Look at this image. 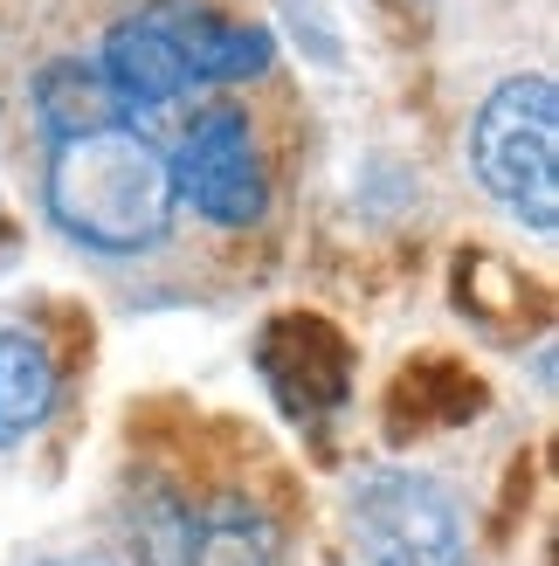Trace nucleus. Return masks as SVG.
I'll use <instances>...</instances> for the list:
<instances>
[{"label":"nucleus","instance_id":"nucleus-5","mask_svg":"<svg viewBox=\"0 0 559 566\" xmlns=\"http://www.w3.org/2000/svg\"><path fill=\"white\" fill-rule=\"evenodd\" d=\"M166 166H173V201H193V214L214 229H256L270 214V166L235 104L201 111Z\"/></svg>","mask_w":559,"mask_h":566},{"label":"nucleus","instance_id":"nucleus-1","mask_svg":"<svg viewBox=\"0 0 559 566\" xmlns=\"http://www.w3.org/2000/svg\"><path fill=\"white\" fill-rule=\"evenodd\" d=\"M49 214L63 221V235L104 256H138L173 229V166L146 132L110 125L91 138H63L49 153Z\"/></svg>","mask_w":559,"mask_h":566},{"label":"nucleus","instance_id":"nucleus-8","mask_svg":"<svg viewBox=\"0 0 559 566\" xmlns=\"http://www.w3.org/2000/svg\"><path fill=\"white\" fill-rule=\"evenodd\" d=\"M55 415V359H49V338L8 325L0 332V449H14Z\"/></svg>","mask_w":559,"mask_h":566},{"label":"nucleus","instance_id":"nucleus-4","mask_svg":"<svg viewBox=\"0 0 559 566\" xmlns=\"http://www.w3.org/2000/svg\"><path fill=\"white\" fill-rule=\"evenodd\" d=\"M352 553L367 566H470L450 491L422 470H373L352 484Z\"/></svg>","mask_w":559,"mask_h":566},{"label":"nucleus","instance_id":"nucleus-9","mask_svg":"<svg viewBox=\"0 0 559 566\" xmlns=\"http://www.w3.org/2000/svg\"><path fill=\"white\" fill-rule=\"evenodd\" d=\"M35 118L55 146H63V138H91V132L125 125V97L110 91L104 70H91V63H49L35 76Z\"/></svg>","mask_w":559,"mask_h":566},{"label":"nucleus","instance_id":"nucleus-10","mask_svg":"<svg viewBox=\"0 0 559 566\" xmlns=\"http://www.w3.org/2000/svg\"><path fill=\"white\" fill-rule=\"evenodd\" d=\"M55 566H104V559H55Z\"/></svg>","mask_w":559,"mask_h":566},{"label":"nucleus","instance_id":"nucleus-6","mask_svg":"<svg viewBox=\"0 0 559 566\" xmlns=\"http://www.w3.org/2000/svg\"><path fill=\"white\" fill-rule=\"evenodd\" d=\"M256 359H263L270 394H276V401H284V415H297V421L331 415V408L346 401V387H352L339 332L318 325V318H276V325H263Z\"/></svg>","mask_w":559,"mask_h":566},{"label":"nucleus","instance_id":"nucleus-2","mask_svg":"<svg viewBox=\"0 0 559 566\" xmlns=\"http://www.w3.org/2000/svg\"><path fill=\"white\" fill-rule=\"evenodd\" d=\"M276 63L270 28L229 21L193 0H146L104 35V83L125 104H166L193 83H249Z\"/></svg>","mask_w":559,"mask_h":566},{"label":"nucleus","instance_id":"nucleus-3","mask_svg":"<svg viewBox=\"0 0 559 566\" xmlns=\"http://www.w3.org/2000/svg\"><path fill=\"white\" fill-rule=\"evenodd\" d=\"M470 166L497 208L532 235L559 229V91L552 76H505L470 118Z\"/></svg>","mask_w":559,"mask_h":566},{"label":"nucleus","instance_id":"nucleus-7","mask_svg":"<svg viewBox=\"0 0 559 566\" xmlns=\"http://www.w3.org/2000/svg\"><path fill=\"white\" fill-rule=\"evenodd\" d=\"M173 566H284V532L256 497H187Z\"/></svg>","mask_w":559,"mask_h":566}]
</instances>
